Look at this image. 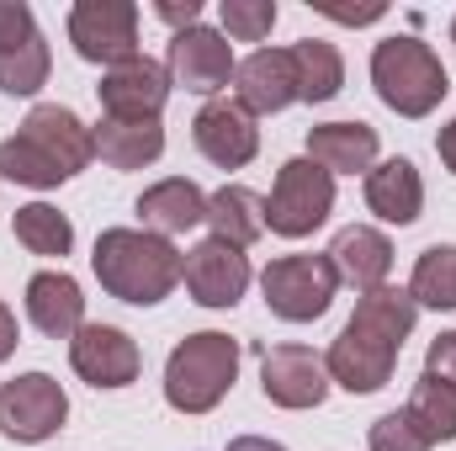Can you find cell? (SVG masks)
<instances>
[{
	"label": "cell",
	"instance_id": "obj_7",
	"mask_svg": "<svg viewBox=\"0 0 456 451\" xmlns=\"http://www.w3.org/2000/svg\"><path fill=\"white\" fill-rule=\"evenodd\" d=\"M64 420H69V398L48 372H21L16 382L0 388V436L5 441L37 447V441L59 436Z\"/></svg>",
	"mask_w": 456,
	"mask_h": 451
},
{
	"label": "cell",
	"instance_id": "obj_25",
	"mask_svg": "<svg viewBox=\"0 0 456 451\" xmlns=\"http://www.w3.org/2000/svg\"><path fill=\"white\" fill-rule=\"evenodd\" d=\"M409 298H414L419 308H436V314L456 308V244H430V250L414 260Z\"/></svg>",
	"mask_w": 456,
	"mask_h": 451
},
{
	"label": "cell",
	"instance_id": "obj_30",
	"mask_svg": "<svg viewBox=\"0 0 456 451\" xmlns=\"http://www.w3.org/2000/svg\"><path fill=\"white\" fill-rule=\"evenodd\" d=\"M276 0H224V37L233 43H260L276 27Z\"/></svg>",
	"mask_w": 456,
	"mask_h": 451
},
{
	"label": "cell",
	"instance_id": "obj_18",
	"mask_svg": "<svg viewBox=\"0 0 456 451\" xmlns=\"http://www.w3.org/2000/svg\"><path fill=\"white\" fill-rule=\"evenodd\" d=\"M27 319L48 340H69L86 324V292L69 271H37L27 282Z\"/></svg>",
	"mask_w": 456,
	"mask_h": 451
},
{
	"label": "cell",
	"instance_id": "obj_6",
	"mask_svg": "<svg viewBox=\"0 0 456 451\" xmlns=\"http://www.w3.org/2000/svg\"><path fill=\"white\" fill-rule=\"evenodd\" d=\"M69 43L86 64H127L138 59V5L133 0H75Z\"/></svg>",
	"mask_w": 456,
	"mask_h": 451
},
{
	"label": "cell",
	"instance_id": "obj_5",
	"mask_svg": "<svg viewBox=\"0 0 456 451\" xmlns=\"http://www.w3.org/2000/svg\"><path fill=\"white\" fill-rule=\"evenodd\" d=\"M330 213H335V176L324 165H314L308 154L287 160L265 197V228L281 239H308L314 228L330 224Z\"/></svg>",
	"mask_w": 456,
	"mask_h": 451
},
{
	"label": "cell",
	"instance_id": "obj_22",
	"mask_svg": "<svg viewBox=\"0 0 456 451\" xmlns=\"http://www.w3.org/2000/svg\"><path fill=\"white\" fill-rule=\"evenodd\" d=\"M96 138V154L112 165V170H143L165 154V127L159 117H143V122H127V117H102V127H91Z\"/></svg>",
	"mask_w": 456,
	"mask_h": 451
},
{
	"label": "cell",
	"instance_id": "obj_29",
	"mask_svg": "<svg viewBox=\"0 0 456 451\" xmlns=\"http://www.w3.org/2000/svg\"><path fill=\"white\" fill-rule=\"evenodd\" d=\"M48 70H53V53H48V37L37 32L27 48L0 59V91L5 96H37L48 86Z\"/></svg>",
	"mask_w": 456,
	"mask_h": 451
},
{
	"label": "cell",
	"instance_id": "obj_21",
	"mask_svg": "<svg viewBox=\"0 0 456 451\" xmlns=\"http://www.w3.org/2000/svg\"><path fill=\"white\" fill-rule=\"evenodd\" d=\"M308 160L330 176H355L377 165V127L371 122H319L308 127Z\"/></svg>",
	"mask_w": 456,
	"mask_h": 451
},
{
	"label": "cell",
	"instance_id": "obj_20",
	"mask_svg": "<svg viewBox=\"0 0 456 451\" xmlns=\"http://www.w3.org/2000/svg\"><path fill=\"white\" fill-rule=\"evenodd\" d=\"M138 218H143L149 234L170 239V234H186V228L208 224V197H202L197 181L170 176V181H154V186L138 197Z\"/></svg>",
	"mask_w": 456,
	"mask_h": 451
},
{
	"label": "cell",
	"instance_id": "obj_31",
	"mask_svg": "<svg viewBox=\"0 0 456 451\" xmlns=\"http://www.w3.org/2000/svg\"><path fill=\"white\" fill-rule=\"evenodd\" d=\"M371 451H430V436L414 425L409 409H393L371 425Z\"/></svg>",
	"mask_w": 456,
	"mask_h": 451
},
{
	"label": "cell",
	"instance_id": "obj_15",
	"mask_svg": "<svg viewBox=\"0 0 456 451\" xmlns=\"http://www.w3.org/2000/svg\"><path fill=\"white\" fill-rule=\"evenodd\" d=\"M96 96H102L107 117L143 122V117H159L165 96H170V75H165V64H154V59H143V53H138V59L112 64V70L102 75Z\"/></svg>",
	"mask_w": 456,
	"mask_h": 451
},
{
	"label": "cell",
	"instance_id": "obj_1",
	"mask_svg": "<svg viewBox=\"0 0 456 451\" xmlns=\"http://www.w3.org/2000/svg\"><path fill=\"white\" fill-rule=\"evenodd\" d=\"M181 250L149 228H107L96 239V255H91V271L96 282L112 292L117 303H133V308H154L175 292L181 282Z\"/></svg>",
	"mask_w": 456,
	"mask_h": 451
},
{
	"label": "cell",
	"instance_id": "obj_16",
	"mask_svg": "<svg viewBox=\"0 0 456 451\" xmlns=\"http://www.w3.org/2000/svg\"><path fill=\"white\" fill-rule=\"evenodd\" d=\"M21 138H32V144H37L64 176H80V170L96 160V138H91V127L69 112V107H59V102L32 107L27 122H21Z\"/></svg>",
	"mask_w": 456,
	"mask_h": 451
},
{
	"label": "cell",
	"instance_id": "obj_8",
	"mask_svg": "<svg viewBox=\"0 0 456 451\" xmlns=\"http://www.w3.org/2000/svg\"><path fill=\"white\" fill-rule=\"evenodd\" d=\"M398 350H403V345L393 335H382V330L350 319L340 330V340L330 345V356H324V372H330V382H340L345 393H377V388L393 382Z\"/></svg>",
	"mask_w": 456,
	"mask_h": 451
},
{
	"label": "cell",
	"instance_id": "obj_12",
	"mask_svg": "<svg viewBox=\"0 0 456 451\" xmlns=\"http://www.w3.org/2000/svg\"><path fill=\"white\" fill-rule=\"evenodd\" d=\"M69 366L91 388H127L138 377L143 356H138L133 335L117 330V324H80L69 335Z\"/></svg>",
	"mask_w": 456,
	"mask_h": 451
},
{
	"label": "cell",
	"instance_id": "obj_28",
	"mask_svg": "<svg viewBox=\"0 0 456 451\" xmlns=\"http://www.w3.org/2000/svg\"><path fill=\"white\" fill-rule=\"evenodd\" d=\"M0 176L16 181V186H32V192H48V186H64V181H69V176H64L32 138H21V133L0 144Z\"/></svg>",
	"mask_w": 456,
	"mask_h": 451
},
{
	"label": "cell",
	"instance_id": "obj_9",
	"mask_svg": "<svg viewBox=\"0 0 456 451\" xmlns=\"http://www.w3.org/2000/svg\"><path fill=\"white\" fill-rule=\"evenodd\" d=\"M165 75H170V86H181V91L213 102L228 80H233V48H228V37L218 27H202V21H197V27H186V32L170 37Z\"/></svg>",
	"mask_w": 456,
	"mask_h": 451
},
{
	"label": "cell",
	"instance_id": "obj_17",
	"mask_svg": "<svg viewBox=\"0 0 456 451\" xmlns=\"http://www.w3.org/2000/svg\"><path fill=\"white\" fill-rule=\"evenodd\" d=\"M330 266H335V276L350 282L355 292H377V287H387L393 244H387V234H382V228L350 224V228H340V234H335V244H330Z\"/></svg>",
	"mask_w": 456,
	"mask_h": 451
},
{
	"label": "cell",
	"instance_id": "obj_13",
	"mask_svg": "<svg viewBox=\"0 0 456 451\" xmlns=\"http://www.w3.org/2000/svg\"><path fill=\"white\" fill-rule=\"evenodd\" d=\"M191 138L202 149V160H213L218 170H244L260 154V127L233 96H213L202 102V112L191 122Z\"/></svg>",
	"mask_w": 456,
	"mask_h": 451
},
{
	"label": "cell",
	"instance_id": "obj_39",
	"mask_svg": "<svg viewBox=\"0 0 456 451\" xmlns=\"http://www.w3.org/2000/svg\"><path fill=\"white\" fill-rule=\"evenodd\" d=\"M452 43H456V16H452Z\"/></svg>",
	"mask_w": 456,
	"mask_h": 451
},
{
	"label": "cell",
	"instance_id": "obj_10",
	"mask_svg": "<svg viewBox=\"0 0 456 451\" xmlns=\"http://www.w3.org/2000/svg\"><path fill=\"white\" fill-rule=\"evenodd\" d=\"M260 388L276 409H319L330 398L324 356H314L308 345H271L260 356Z\"/></svg>",
	"mask_w": 456,
	"mask_h": 451
},
{
	"label": "cell",
	"instance_id": "obj_14",
	"mask_svg": "<svg viewBox=\"0 0 456 451\" xmlns=\"http://www.w3.org/2000/svg\"><path fill=\"white\" fill-rule=\"evenodd\" d=\"M233 102L249 117L287 112L297 102V70H292V48H255L249 59L233 64Z\"/></svg>",
	"mask_w": 456,
	"mask_h": 451
},
{
	"label": "cell",
	"instance_id": "obj_4",
	"mask_svg": "<svg viewBox=\"0 0 456 451\" xmlns=\"http://www.w3.org/2000/svg\"><path fill=\"white\" fill-rule=\"evenodd\" d=\"M335 266L330 255H276L265 271H260V292H265V308L287 324H314L330 314L335 303Z\"/></svg>",
	"mask_w": 456,
	"mask_h": 451
},
{
	"label": "cell",
	"instance_id": "obj_26",
	"mask_svg": "<svg viewBox=\"0 0 456 451\" xmlns=\"http://www.w3.org/2000/svg\"><path fill=\"white\" fill-rule=\"evenodd\" d=\"M16 239L32 255H59L64 260L75 250V224L59 208H48V202H27V208H16Z\"/></svg>",
	"mask_w": 456,
	"mask_h": 451
},
{
	"label": "cell",
	"instance_id": "obj_27",
	"mask_svg": "<svg viewBox=\"0 0 456 451\" xmlns=\"http://www.w3.org/2000/svg\"><path fill=\"white\" fill-rule=\"evenodd\" d=\"M409 414H414V425L430 436V447H436V441H456V382H441V377L425 372V377L414 382Z\"/></svg>",
	"mask_w": 456,
	"mask_h": 451
},
{
	"label": "cell",
	"instance_id": "obj_37",
	"mask_svg": "<svg viewBox=\"0 0 456 451\" xmlns=\"http://www.w3.org/2000/svg\"><path fill=\"white\" fill-rule=\"evenodd\" d=\"M436 149H441V165H446V170L456 176V117L446 122V127H441V138H436Z\"/></svg>",
	"mask_w": 456,
	"mask_h": 451
},
{
	"label": "cell",
	"instance_id": "obj_36",
	"mask_svg": "<svg viewBox=\"0 0 456 451\" xmlns=\"http://www.w3.org/2000/svg\"><path fill=\"white\" fill-rule=\"evenodd\" d=\"M16 314H11V308H5V303H0V361H11V350H16Z\"/></svg>",
	"mask_w": 456,
	"mask_h": 451
},
{
	"label": "cell",
	"instance_id": "obj_34",
	"mask_svg": "<svg viewBox=\"0 0 456 451\" xmlns=\"http://www.w3.org/2000/svg\"><path fill=\"white\" fill-rule=\"evenodd\" d=\"M154 16H159V21H170L175 32H186V27H197V21H202V0H159V5H154Z\"/></svg>",
	"mask_w": 456,
	"mask_h": 451
},
{
	"label": "cell",
	"instance_id": "obj_33",
	"mask_svg": "<svg viewBox=\"0 0 456 451\" xmlns=\"http://www.w3.org/2000/svg\"><path fill=\"white\" fill-rule=\"evenodd\" d=\"M425 372L441 377V382H456V330L430 340V356H425Z\"/></svg>",
	"mask_w": 456,
	"mask_h": 451
},
{
	"label": "cell",
	"instance_id": "obj_24",
	"mask_svg": "<svg viewBox=\"0 0 456 451\" xmlns=\"http://www.w3.org/2000/svg\"><path fill=\"white\" fill-rule=\"evenodd\" d=\"M292 70H297V102L319 107V102H335L345 86V59L335 43L324 37H303L292 43Z\"/></svg>",
	"mask_w": 456,
	"mask_h": 451
},
{
	"label": "cell",
	"instance_id": "obj_11",
	"mask_svg": "<svg viewBox=\"0 0 456 451\" xmlns=\"http://www.w3.org/2000/svg\"><path fill=\"white\" fill-rule=\"evenodd\" d=\"M181 282L202 308H233L249 292V255L224 239H202L181 260Z\"/></svg>",
	"mask_w": 456,
	"mask_h": 451
},
{
	"label": "cell",
	"instance_id": "obj_32",
	"mask_svg": "<svg viewBox=\"0 0 456 451\" xmlns=\"http://www.w3.org/2000/svg\"><path fill=\"white\" fill-rule=\"evenodd\" d=\"M32 37H37L32 5H27V0H0V59L16 53V48H27Z\"/></svg>",
	"mask_w": 456,
	"mask_h": 451
},
{
	"label": "cell",
	"instance_id": "obj_23",
	"mask_svg": "<svg viewBox=\"0 0 456 451\" xmlns=\"http://www.w3.org/2000/svg\"><path fill=\"white\" fill-rule=\"evenodd\" d=\"M208 228L213 239H224L233 250H249L265 234V197L249 186H224L208 197Z\"/></svg>",
	"mask_w": 456,
	"mask_h": 451
},
{
	"label": "cell",
	"instance_id": "obj_3",
	"mask_svg": "<svg viewBox=\"0 0 456 451\" xmlns=\"http://www.w3.org/2000/svg\"><path fill=\"white\" fill-rule=\"evenodd\" d=\"M233 377H239V340H228L224 330L186 335L165 361V404L181 414H208L224 404Z\"/></svg>",
	"mask_w": 456,
	"mask_h": 451
},
{
	"label": "cell",
	"instance_id": "obj_19",
	"mask_svg": "<svg viewBox=\"0 0 456 451\" xmlns=\"http://www.w3.org/2000/svg\"><path fill=\"white\" fill-rule=\"evenodd\" d=\"M366 208L382 218V224L409 228L419 213H425V181L414 170V160H382L366 170Z\"/></svg>",
	"mask_w": 456,
	"mask_h": 451
},
{
	"label": "cell",
	"instance_id": "obj_38",
	"mask_svg": "<svg viewBox=\"0 0 456 451\" xmlns=\"http://www.w3.org/2000/svg\"><path fill=\"white\" fill-rule=\"evenodd\" d=\"M228 451H287V447H276L265 436H239V441H228Z\"/></svg>",
	"mask_w": 456,
	"mask_h": 451
},
{
	"label": "cell",
	"instance_id": "obj_35",
	"mask_svg": "<svg viewBox=\"0 0 456 451\" xmlns=\"http://www.w3.org/2000/svg\"><path fill=\"white\" fill-rule=\"evenodd\" d=\"M319 11H324V16H335V21H350V27H366V21H377L387 5H377V0H371V5H355V11H350V5H319Z\"/></svg>",
	"mask_w": 456,
	"mask_h": 451
},
{
	"label": "cell",
	"instance_id": "obj_2",
	"mask_svg": "<svg viewBox=\"0 0 456 451\" xmlns=\"http://www.w3.org/2000/svg\"><path fill=\"white\" fill-rule=\"evenodd\" d=\"M371 86H377L382 107H393L398 117H430L452 91L446 64L436 59V48L409 37V32L382 37L371 48Z\"/></svg>",
	"mask_w": 456,
	"mask_h": 451
}]
</instances>
